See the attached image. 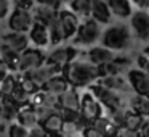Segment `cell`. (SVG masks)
I'll use <instances>...</instances> for the list:
<instances>
[{
	"mask_svg": "<svg viewBox=\"0 0 149 137\" xmlns=\"http://www.w3.org/2000/svg\"><path fill=\"white\" fill-rule=\"evenodd\" d=\"M63 76L68 79L72 87H85L93 84L95 81L101 78L100 68L91 65L88 60H74L66 68H63Z\"/></svg>",
	"mask_w": 149,
	"mask_h": 137,
	"instance_id": "6da1fadb",
	"label": "cell"
},
{
	"mask_svg": "<svg viewBox=\"0 0 149 137\" xmlns=\"http://www.w3.org/2000/svg\"><path fill=\"white\" fill-rule=\"evenodd\" d=\"M132 29L130 26L123 23L117 24H109L106 29L103 31L101 36V45L106 49L112 50V52H122V50L128 49L132 44Z\"/></svg>",
	"mask_w": 149,
	"mask_h": 137,
	"instance_id": "7a4b0ae2",
	"label": "cell"
},
{
	"mask_svg": "<svg viewBox=\"0 0 149 137\" xmlns=\"http://www.w3.org/2000/svg\"><path fill=\"white\" fill-rule=\"evenodd\" d=\"M101 36H103L101 24L95 21L93 18H87V20H82L80 28H79L75 37L72 39V44H74V47H88L93 45L98 39H101Z\"/></svg>",
	"mask_w": 149,
	"mask_h": 137,
	"instance_id": "3957f363",
	"label": "cell"
},
{
	"mask_svg": "<svg viewBox=\"0 0 149 137\" xmlns=\"http://www.w3.org/2000/svg\"><path fill=\"white\" fill-rule=\"evenodd\" d=\"M101 118V103L98 102V98L95 97L91 92H87L82 97V103H80V121L77 126L84 124L85 127L93 126V123Z\"/></svg>",
	"mask_w": 149,
	"mask_h": 137,
	"instance_id": "277c9868",
	"label": "cell"
},
{
	"mask_svg": "<svg viewBox=\"0 0 149 137\" xmlns=\"http://www.w3.org/2000/svg\"><path fill=\"white\" fill-rule=\"evenodd\" d=\"M47 58H48V55H45L40 49H37V47H29L26 52L21 53L19 66H18L16 74H27V73L40 68V66L47 61Z\"/></svg>",
	"mask_w": 149,
	"mask_h": 137,
	"instance_id": "5b68a950",
	"label": "cell"
},
{
	"mask_svg": "<svg viewBox=\"0 0 149 137\" xmlns=\"http://www.w3.org/2000/svg\"><path fill=\"white\" fill-rule=\"evenodd\" d=\"M8 29L13 32H23L29 34V31L34 26V18L32 13L27 10H21V8H13L11 15L8 16Z\"/></svg>",
	"mask_w": 149,
	"mask_h": 137,
	"instance_id": "8992f818",
	"label": "cell"
},
{
	"mask_svg": "<svg viewBox=\"0 0 149 137\" xmlns=\"http://www.w3.org/2000/svg\"><path fill=\"white\" fill-rule=\"evenodd\" d=\"M130 29L132 34L141 42L149 40V11L136 10L130 18Z\"/></svg>",
	"mask_w": 149,
	"mask_h": 137,
	"instance_id": "52a82bcc",
	"label": "cell"
},
{
	"mask_svg": "<svg viewBox=\"0 0 149 137\" xmlns=\"http://www.w3.org/2000/svg\"><path fill=\"white\" fill-rule=\"evenodd\" d=\"M91 94H93L95 97L98 98V102H100L101 105H104L107 110L116 111V110H119V108H122L120 107V105H122V97H120L117 92L109 90V89L100 85L98 82L91 84Z\"/></svg>",
	"mask_w": 149,
	"mask_h": 137,
	"instance_id": "ba28073f",
	"label": "cell"
},
{
	"mask_svg": "<svg viewBox=\"0 0 149 137\" xmlns=\"http://www.w3.org/2000/svg\"><path fill=\"white\" fill-rule=\"evenodd\" d=\"M59 74H63V68H59V66L50 63L48 60H47L40 68H37V69H34V71L27 73V76H29V78L32 79V81L36 82L40 89H43L47 82H50L53 78H56V76H59Z\"/></svg>",
	"mask_w": 149,
	"mask_h": 137,
	"instance_id": "9c48e42d",
	"label": "cell"
},
{
	"mask_svg": "<svg viewBox=\"0 0 149 137\" xmlns=\"http://www.w3.org/2000/svg\"><path fill=\"white\" fill-rule=\"evenodd\" d=\"M0 44L7 45L8 49H11L16 53H23L26 52L31 47V39L29 34H23V32H13V31H8L3 36H0Z\"/></svg>",
	"mask_w": 149,
	"mask_h": 137,
	"instance_id": "30bf717a",
	"label": "cell"
},
{
	"mask_svg": "<svg viewBox=\"0 0 149 137\" xmlns=\"http://www.w3.org/2000/svg\"><path fill=\"white\" fill-rule=\"evenodd\" d=\"M77 55H79V50L74 45H66V47H58L53 52H50L47 60L53 65L59 66V68H66L69 63L74 61Z\"/></svg>",
	"mask_w": 149,
	"mask_h": 137,
	"instance_id": "8fae6325",
	"label": "cell"
},
{
	"mask_svg": "<svg viewBox=\"0 0 149 137\" xmlns=\"http://www.w3.org/2000/svg\"><path fill=\"white\" fill-rule=\"evenodd\" d=\"M59 21H61L63 29H64L66 40H72L75 37V34H77L79 28H80L82 20L69 8H61L59 10Z\"/></svg>",
	"mask_w": 149,
	"mask_h": 137,
	"instance_id": "7c38bea8",
	"label": "cell"
},
{
	"mask_svg": "<svg viewBox=\"0 0 149 137\" xmlns=\"http://www.w3.org/2000/svg\"><path fill=\"white\" fill-rule=\"evenodd\" d=\"M128 82L132 89L136 92V95L149 97V74L141 71L139 68L128 71Z\"/></svg>",
	"mask_w": 149,
	"mask_h": 137,
	"instance_id": "4fadbf2b",
	"label": "cell"
},
{
	"mask_svg": "<svg viewBox=\"0 0 149 137\" xmlns=\"http://www.w3.org/2000/svg\"><path fill=\"white\" fill-rule=\"evenodd\" d=\"M87 60L95 66H103V65H107V63L114 61L116 60V53L112 50L106 49L103 45H98V47H91L90 50L87 52Z\"/></svg>",
	"mask_w": 149,
	"mask_h": 137,
	"instance_id": "5bb4252c",
	"label": "cell"
},
{
	"mask_svg": "<svg viewBox=\"0 0 149 137\" xmlns=\"http://www.w3.org/2000/svg\"><path fill=\"white\" fill-rule=\"evenodd\" d=\"M29 39H31V44L37 49H47L50 47V31H48V26L45 24H40V23H34L32 29L29 31Z\"/></svg>",
	"mask_w": 149,
	"mask_h": 137,
	"instance_id": "9a60e30c",
	"label": "cell"
},
{
	"mask_svg": "<svg viewBox=\"0 0 149 137\" xmlns=\"http://www.w3.org/2000/svg\"><path fill=\"white\" fill-rule=\"evenodd\" d=\"M91 18L100 24H111L112 13L107 5V0H91Z\"/></svg>",
	"mask_w": 149,
	"mask_h": 137,
	"instance_id": "2e32d148",
	"label": "cell"
},
{
	"mask_svg": "<svg viewBox=\"0 0 149 137\" xmlns=\"http://www.w3.org/2000/svg\"><path fill=\"white\" fill-rule=\"evenodd\" d=\"M107 5L111 8V13L117 20H130L133 11L132 0H107Z\"/></svg>",
	"mask_w": 149,
	"mask_h": 137,
	"instance_id": "e0dca14e",
	"label": "cell"
},
{
	"mask_svg": "<svg viewBox=\"0 0 149 137\" xmlns=\"http://www.w3.org/2000/svg\"><path fill=\"white\" fill-rule=\"evenodd\" d=\"M31 13H32L34 23H40V24H45V26H48L53 20H56L59 16L58 8L48 7V5H36V8Z\"/></svg>",
	"mask_w": 149,
	"mask_h": 137,
	"instance_id": "ac0fdd59",
	"label": "cell"
},
{
	"mask_svg": "<svg viewBox=\"0 0 149 137\" xmlns=\"http://www.w3.org/2000/svg\"><path fill=\"white\" fill-rule=\"evenodd\" d=\"M130 65V60L127 56H116V60L107 65L100 66V76L106 78V76H120L122 71Z\"/></svg>",
	"mask_w": 149,
	"mask_h": 137,
	"instance_id": "d6986e66",
	"label": "cell"
},
{
	"mask_svg": "<svg viewBox=\"0 0 149 137\" xmlns=\"http://www.w3.org/2000/svg\"><path fill=\"white\" fill-rule=\"evenodd\" d=\"M96 82L100 85H103V87L109 89V90H114V92H125V90H128V89H132L130 82H127V79L123 78L122 74L120 76H106V78H100Z\"/></svg>",
	"mask_w": 149,
	"mask_h": 137,
	"instance_id": "ffe728a7",
	"label": "cell"
},
{
	"mask_svg": "<svg viewBox=\"0 0 149 137\" xmlns=\"http://www.w3.org/2000/svg\"><path fill=\"white\" fill-rule=\"evenodd\" d=\"M59 103H61V108H68V110H74V111H80V103L82 98L79 95L77 89L75 87H69L64 94L59 97Z\"/></svg>",
	"mask_w": 149,
	"mask_h": 137,
	"instance_id": "44dd1931",
	"label": "cell"
},
{
	"mask_svg": "<svg viewBox=\"0 0 149 137\" xmlns=\"http://www.w3.org/2000/svg\"><path fill=\"white\" fill-rule=\"evenodd\" d=\"M16 121L21 126L27 127V129H32V127L39 126V119H37V114L34 111L32 105H26V107H21L19 113H18Z\"/></svg>",
	"mask_w": 149,
	"mask_h": 137,
	"instance_id": "7402d4cb",
	"label": "cell"
},
{
	"mask_svg": "<svg viewBox=\"0 0 149 137\" xmlns=\"http://www.w3.org/2000/svg\"><path fill=\"white\" fill-rule=\"evenodd\" d=\"M0 110H2V121L16 119L21 107L13 98H0Z\"/></svg>",
	"mask_w": 149,
	"mask_h": 137,
	"instance_id": "603a6c76",
	"label": "cell"
},
{
	"mask_svg": "<svg viewBox=\"0 0 149 137\" xmlns=\"http://www.w3.org/2000/svg\"><path fill=\"white\" fill-rule=\"evenodd\" d=\"M48 31H50V44H52V47H58L63 42H66V34H64V29H63L61 21H59V16L48 24Z\"/></svg>",
	"mask_w": 149,
	"mask_h": 137,
	"instance_id": "cb8c5ba5",
	"label": "cell"
},
{
	"mask_svg": "<svg viewBox=\"0 0 149 137\" xmlns=\"http://www.w3.org/2000/svg\"><path fill=\"white\" fill-rule=\"evenodd\" d=\"M19 53L13 52L11 49H8L7 45L0 44V58L3 60V63L10 68L11 73H18V66H19Z\"/></svg>",
	"mask_w": 149,
	"mask_h": 137,
	"instance_id": "d4e9b609",
	"label": "cell"
},
{
	"mask_svg": "<svg viewBox=\"0 0 149 137\" xmlns=\"http://www.w3.org/2000/svg\"><path fill=\"white\" fill-rule=\"evenodd\" d=\"M68 8L74 11L80 20L91 18V0H71Z\"/></svg>",
	"mask_w": 149,
	"mask_h": 137,
	"instance_id": "484cf974",
	"label": "cell"
},
{
	"mask_svg": "<svg viewBox=\"0 0 149 137\" xmlns=\"http://www.w3.org/2000/svg\"><path fill=\"white\" fill-rule=\"evenodd\" d=\"M69 87H71V84L68 82V79H66L63 74H59V76H56V78H53L50 82H47L45 87H43V90H48V92H52V94L61 97Z\"/></svg>",
	"mask_w": 149,
	"mask_h": 137,
	"instance_id": "4316f807",
	"label": "cell"
},
{
	"mask_svg": "<svg viewBox=\"0 0 149 137\" xmlns=\"http://www.w3.org/2000/svg\"><path fill=\"white\" fill-rule=\"evenodd\" d=\"M93 127L98 131V132L103 134L104 137H114V136L119 134V127H117L109 118H103V116L98 118V119L93 123Z\"/></svg>",
	"mask_w": 149,
	"mask_h": 137,
	"instance_id": "83f0119b",
	"label": "cell"
},
{
	"mask_svg": "<svg viewBox=\"0 0 149 137\" xmlns=\"http://www.w3.org/2000/svg\"><path fill=\"white\" fill-rule=\"evenodd\" d=\"M64 119L61 118V114H59V111L58 113H55V114H52V116L48 118L47 121H43L40 126L45 129V132L48 134H59L63 131V127H64Z\"/></svg>",
	"mask_w": 149,
	"mask_h": 137,
	"instance_id": "f1b7e54d",
	"label": "cell"
},
{
	"mask_svg": "<svg viewBox=\"0 0 149 137\" xmlns=\"http://www.w3.org/2000/svg\"><path fill=\"white\" fill-rule=\"evenodd\" d=\"M18 87V76L10 74L0 82V98H11Z\"/></svg>",
	"mask_w": 149,
	"mask_h": 137,
	"instance_id": "f546056e",
	"label": "cell"
},
{
	"mask_svg": "<svg viewBox=\"0 0 149 137\" xmlns=\"http://www.w3.org/2000/svg\"><path fill=\"white\" fill-rule=\"evenodd\" d=\"M16 76H18V84H19V87L23 90H26L29 95H36L40 90V87L27 74H16Z\"/></svg>",
	"mask_w": 149,
	"mask_h": 137,
	"instance_id": "4dcf8cb0",
	"label": "cell"
},
{
	"mask_svg": "<svg viewBox=\"0 0 149 137\" xmlns=\"http://www.w3.org/2000/svg\"><path fill=\"white\" fill-rule=\"evenodd\" d=\"M132 105L135 113H139L141 116H149V97L136 95L132 98Z\"/></svg>",
	"mask_w": 149,
	"mask_h": 137,
	"instance_id": "1f68e13d",
	"label": "cell"
},
{
	"mask_svg": "<svg viewBox=\"0 0 149 137\" xmlns=\"http://www.w3.org/2000/svg\"><path fill=\"white\" fill-rule=\"evenodd\" d=\"M143 124H144V116H141L139 113H128L123 127L128 131H136L138 132V129H141Z\"/></svg>",
	"mask_w": 149,
	"mask_h": 137,
	"instance_id": "d6a6232c",
	"label": "cell"
},
{
	"mask_svg": "<svg viewBox=\"0 0 149 137\" xmlns=\"http://www.w3.org/2000/svg\"><path fill=\"white\" fill-rule=\"evenodd\" d=\"M32 108H34V111H36V114H37V119H39V123L42 124L43 121H47L52 114H55V113H58V110H53V108H48V107H45V105H32Z\"/></svg>",
	"mask_w": 149,
	"mask_h": 137,
	"instance_id": "836d02e7",
	"label": "cell"
},
{
	"mask_svg": "<svg viewBox=\"0 0 149 137\" xmlns=\"http://www.w3.org/2000/svg\"><path fill=\"white\" fill-rule=\"evenodd\" d=\"M59 114L64 119L66 124H75L77 126L80 121V111H74V110H68V108H59Z\"/></svg>",
	"mask_w": 149,
	"mask_h": 137,
	"instance_id": "e575fe53",
	"label": "cell"
},
{
	"mask_svg": "<svg viewBox=\"0 0 149 137\" xmlns=\"http://www.w3.org/2000/svg\"><path fill=\"white\" fill-rule=\"evenodd\" d=\"M13 98L15 102H16L19 107H26L27 103L31 105V100H32V95H29L26 90H23V89L19 87V84H18V87H16V90H15V94H13Z\"/></svg>",
	"mask_w": 149,
	"mask_h": 137,
	"instance_id": "d590c367",
	"label": "cell"
},
{
	"mask_svg": "<svg viewBox=\"0 0 149 137\" xmlns=\"http://www.w3.org/2000/svg\"><path fill=\"white\" fill-rule=\"evenodd\" d=\"M8 137H29V131L19 123H15L8 127Z\"/></svg>",
	"mask_w": 149,
	"mask_h": 137,
	"instance_id": "8d00e7d4",
	"label": "cell"
},
{
	"mask_svg": "<svg viewBox=\"0 0 149 137\" xmlns=\"http://www.w3.org/2000/svg\"><path fill=\"white\" fill-rule=\"evenodd\" d=\"M127 114L128 113H127L125 110H122V108H119V110H116V111H111V121H112L117 127L123 126V124H125V119H127Z\"/></svg>",
	"mask_w": 149,
	"mask_h": 137,
	"instance_id": "74e56055",
	"label": "cell"
},
{
	"mask_svg": "<svg viewBox=\"0 0 149 137\" xmlns=\"http://www.w3.org/2000/svg\"><path fill=\"white\" fill-rule=\"evenodd\" d=\"M13 5H15V8H21V10L32 11L34 8H36L37 2L36 0H13Z\"/></svg>",
	"mask_w": 149,
	"mask_h": 137,
	"instance_id": "f35d334b",
	"label": "cell"
},
{
	"mask_svg": "<svg viewBox=\"0 0 149 137\" xmlns=\"http://www.w3.org/2000/svg\"><path fill=\"white\" fill-rule=\"evenodd\" d=\"M11 2L13 0H0V20H5L8 15H11Z\"/></svg>",
	"mask_w": 149,
	"mask_h": 137,
	"instance_id": "ab89813d",
	"label": "cell"
},
{
	"mask_svg": "<svg viewBox=\"0 0 149 137\" xmlns=\"http://www.w3.org/2000/svg\"><path fill=\"white\" fill-rule=\"evenodd\" d=\"M136 65H138V68L141 69V71H144L149 74V56L148 55H144L143 52L139 53L138 58H136Z\"/></svg>",
	"mask_w": 149,
	"mask_h": 137,
	"instance_id": "60d3db41",
	"label": "cell"
},
{
	"mask_svg": "<svg viewBox=\"0 0 149 137\" xmlns=\"http://www.w3.org/2000/svg\"><path fill=\"white\" fill-rule=\"evenodd\" d=\"M29 137H48V134L45 132L42 126H36L32 129H29Z\"/></svg>",
	"mask_w": 149,
	"mask_h": 137,
	"instance_id": "b9f144b4",
	"label": "cell"
},
{
	"mask_svg": "<svg viewBox=\"0 0 149 137\" xmlns=\"http://www.w3.org/2000/svg\"><path fill=\"white\" fill-rule=\"evenodd\" d=\"M11 74V71H10V68H8L7 65L3 63V60L0 58V82L3 81V79H7L8 76Z\"/></svg>",
	"mask_w": 149,
	"mask_h": 137,
	"instance_id": "7bdbcfd3",
	"label": "cell"
},
{
	"mask_svg": "<svg viewBox=\"0 0 149 137\" xmlns=\"http://www.w3.org/2000/svg\"><path fill=\"white\" fill-rule=\"evenodd\" d=\"M37 5H48V7H53V8H58L61 10L63 5L59 4V0H36Z\"/></svg>",
	"mask_w": 149,
	"mask_h": 137,
	"instance_id": "ee69618b",
	"label": "cell"
},
{
	"mask_svg": "<svg viewBox=\"0 0 149 137\" xmlns=\"http://www.w3.org/2000/svg\"><path fill=\"white\" fill-rule=\"evenodd\" d=\"M84 137H104V136L101 132H98L93 126H88V127H85V131H84Z\"/></svg>",
	"mask_w": 149,
	"mask_h": 137,
	"instance_id": "f6af8a7d",
	"label": "cell"
},
{
	"mask_svg": "<svg viewBox=\"0 0 149 137\" xmlns=\"http://www.w3.org/2000/svg\"><path fill=\"white\" fill-rule=\"evenodd\" d=\"M117 137H139V134L136 132V131H128V129H125V127H122V129H119Z\"/></svg>",
	"mask_w": 149,
	"mask_h": 137,
	"instance_id": "bcb514c9",
	"label": "cell"
},
{
	"mask_svg": "<svg viewBox=\"0 0 149 137\" xmlns=\"http://www.w3.org/2000/svg\"><path fill=\"white\" fill-rule=\"evenodd\" d=\"M132 4L138 7L139 10H148L149 11V0H132Z\"/></svg>",
	"mask_w": 149,
	"mask_h": 137,
	"instance_id": "7dc6e473",
	"label": "cell"
},
{
	"mask_svg": "<svg viewBox=\"0 0 149 137\" xmlns=\"http://www.w3.org/2000/svg\"><path fill=\"white\" fill-rule=\"evenodd\" d=\"M141 129H143L141 137H149V121H148V123H144V124H143V127H141Z\"/></svg>",
	"mask_w": 149,
	"mask_h": 137,
	"instance_id": "c3c4849f",
	"label": "cell"
},
{
	"mask_svg": "<svg viewBox=\"0 0 149 137\" xmlns=\"http://www.w3.org/2000/svg\"><path fill=\"white\" fill-rule=\"evenodd\" d=\"M8 131H7V127H5V124L3 123H0V137H5V134H7Z\"/></svg>",
	"mask_w": 149,
	"mask_h": 137,
	"instance_id": "681fc988",
	"label": "cell"
},
{
	"mask_svg": "<svg viewBox=\"0 0 149 137\" xmlns=\"http://www.w3.org/2000/svg\"><path fill=\"white\" fill-rule=\"evenodd\" d=\"M143 53H144V55H148V56H149V45H148V47H144V50H143Z\"/></svg>",
	"mask_w": 149,
	"mask_h": 137,
	"instance_id": "f907efd6",
	"label": "cell"
},
{
	"mask_svg": "<svg viewBox=\"0 0 149 137\" xmlns=\"http://www.w3.org/2000/svg\"><path fill=\"white\" fill-rule=\"evenodd\" d=\"M69 2H71V0H59V4H61V5H66V4L69 5Z\"/></svg>",
	"mask_w": 149,
	"mask_h": 137,
	"instance_id": "816d5d0a",
	"label": "cell"
},
{
	"mask_svg": "<svg viewBox=\"0 0 149 137\" xmlns=\"http://www.w3.org/2000/svg\"><path fill=\"white\" fill-rule=\"evenodd\" d=\"M48 137H63V136H61V132H59V134H50Z\"/></svg>",
	"mask_w": 149,
	"mask_h": 137,
	"instance_id": "f5cc1de1",
	"label": "cell"
},
{
	"mask_svg": "<svg viewBox=\"0 0 149 137\" xmlns=\"http://www.w3.org/2000/svg\"><path fill=\"white\" fill-rule=\"evenodd\" d=\"M0 123H2V110H0Z\"/></svg>",
	"mask_w": 149,
	"mask_h": 137,
	"instance_id": "db71d44e",
	"label": "cell"
}]
</instances>
